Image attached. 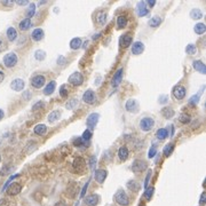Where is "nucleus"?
I'll list each match as a JSON object with an SVG mask.
<instances>
[{
	"label": "nucleus",
	"instance_id": "ea45409f",
	"mask_svg": "<svg viewBox=\"0 0 206 206\" xmlns=\"http://www.w3.org/2000/svg\"><path fill=\"white\" fill-rule=\"evenodd\" d=\"M35 14H36V5H35V3H30V5H29V9H28V12H26L28 19L32 17Z\"/></svg>",
	"mask_w": 206,
	"mask_h": 206
},
{
	"label": "nucleus",
	"instance_id": "9b49d317",
	"mask_svg": "<svg viewBox=\"0 0 206 206\" xmlns=\"http://www.w3.org/2000/svg\"><path fill=\"white\" fill-rule=\"evenodd\" d=\"M82 101L87 104H93L95 102V93L92 89H87L82 95Z\"/></svg>",
	"mask_w": 206,
	"mask_h": 206
},
{
	"label": "nucleus",
	"instance_id": "1a4fd4ad",
	"mask_svg": "<svg viewBox=\"0 0 206 206\" xmlns=\"http://www.w3.org/2000/svg\"><path fill=\"white\" fill-rule=\"evenodd\" d=\"M146 168H147V163L144 162V160H141V159L134 160L133 164H132V171L135 172V173L144 171Z\"/></svg>",
	"mask_w": 206,
	"mask_h": 206
},
{
	"label": "nucleus",
	"instance_id": "6e6552de",
	"mask_svg": "<svg viewBox=\"0 0 206 206\" xmlns=\"http://www.w3.org/2000/svg\"><path fill=\"white\" fill-rule=\"evenodd\" d=\"M98 114H91L86 119V125L88 127V130H94V127L96 126V124L98 121Z\"/></svg>",
	"mask_w": 206,
	"mask_h": 206
},
{
	"label": "nucleus",
	"instance_id": "de8ad7c7",
	"mask_svg": "<svg viewBox=\"0 0 206 206\" xmlns=\"http://www.w3.org/2000/svg\"><path fill=\"white\" fill-rule=\"evenodd\" d=\"M68 89H67V86L65 85H62L60 87V95L62 96V97H67L68 96Z\"/></svg>",
	"mask_w": 206,
	"mask_h": 206
},
{
	"label": "nucleus",
	"instance_id": "a19ab883",
	"mask_svg": "<svg viewBox=\"0 0 206 206\" xmlns=\"http://www.w3.org/2000/svg\"><path fill=\"white\" fill-rule=\"evenodd\" d=\"M179 120L181 121L182 124H188L191 121V118L189 114H180V117H179Z\"/></svg>",
	"mask_w": 206,
	"mask_h": 206
},
{
	"label": "nucleus",
	"instance_id": "4468645a",
	"mask_svg": "<svg viewBox=\"0 0 206 206\" xmlns=\"http://www.w3.org/2000/svg\"><path fill=\"white\" fill-rule=\"evenodd\" d=\"M136 13L140 17H143V16H147L149 14V9L147 8V3L144 1H140L136 5Z\"/></svg>",
	"mask_w": 206,
	"mask_h": 206
},
{
	"label": "nucleus",
	"instance_id": "c85d7f7f",
	"mask_svg": "<svg viewBox=\"0 0 206 206\" xmlns=\"http://www.w3.org/2000/svg\"><path fill=\"white\" fill-rule=\"evenodd\" d=\"M81 44H82V41L80 38H73L70 41V48L73 49V51H76V49L81 47Z\"/></svg>",
	"mask_w": 206,
	"mask_h": 206
},
{
	"label": "nucleus",
	"instance_id": "e433bc0d",
	"mask_svg": "<svg viewBox=\"0 0 206 206\" xmlns=\"http://www.w3.org/2000/svg\"><path fill=\"white\" fill-rule=\"evenodd\" d=\"M190 17L192 19H199L203 17V13L200 9H192L190 13Z\"/></svg>",
	"mask_w": 206,
	"mask_h": 206
},
{
	"label": "nucleus",
	"instance_id": "6e6d98bb",
	"mask_svg": "<svg viewBox=\"0 0 206 206\" xmlns=\"http://www.w3.org/2000/svg\"><path fill=\"white\" fill-rule=\"evenodd\" d=\"M205 202H206V193L205 192H203L202 195H200V199H199V203L203 205V204H205Z\"/></svg>",
	"mask_w": 206,
	"mask_h": 206
},
{
	"label": "nucleus",
	"instance_id": "aec40b11",
	"mask_svg": "<svg viewBox=\"0 0 206 206\" xmlns=\"http://www.w3.org/2000/svg\"><path fill=\"white\" fill-rule=\"evenodd\" d=\"M44 36H45L44 30H42V29H40V28H37V29H35V30L32 31L31 38L33 39L35 41H40L41 39L44 38Z\"/></svg>",
	"mask_w": 206,
	"mask_h": 206
},
{
	"label": "nucleus",
	"instance_id": "473e14b6",
	"mask_svg": "<svg viewBox=\"0 0 206 206\" xmlns=\"http://www.w3.org/2000/svg\"><path fill=\"white\" fill-rule=\"evenodd\" d=\"M173 150H174V144H173V143H167V144L165 146L164 150H163L164 156L165 157H170V155H172Z\"/></svg>",
	"mask_w": 206,
	"mask_h": 206
},
{
	"label": "nucleus",
	"instance_id": "13d9d810",
	"mask_svg": "<svg viewBox=\"0 0 206 206\" xmlns=\"http://www.w3.org/2000/svg\"><path fill=\"white\" fill-rule=\"evenodd\" d=\"M1 3H3V5H5V6H10V5H13V1H12V0H3Z\"/></svg>",
	"mask_w": 206,
	"mask_h": 206
},
{
	"label": "nucleus",
	"instance_id": "4d7b16f0",
	"mask_svg": "<svg viewBox=\"0 0 206 206\" xmlns=\"http://www.w3.org/2000/svg\"><path fill=\"white\" fill-rule=\"evenodd\" d=\"M16 3L19 5V6H25V5H28V3H29V1H28V0H17Z\"/></svg>",
	"mask_w": 206,
	"mask_h": 206
},
{
	"label": "nucleus",
	"instance_id": "680f3d73",
	"mask_svg": "<svg viewBox=\"0 0 206 206\" xmlns=\"http://www.w3.org/2000/svg\"><path fill=\"white\" fill-rule=\"evenodd\" d=\"M54 206H67V204L64 203V202H57Z\"/></svg>",
	"mask_w": 206,
	"mask_h": 206
},
{
	"label": "nucleus",
	"instance_id": "3c124183",
	"mask_svg": "<svg viewBox=\"0 0 206 206\" xmlns=\"http://www.w3.org/2000/svg\"><path fill=\"white\" fill-rule=\"evenodd\" d=\"M151 174H152V172H151V170H149L148 171V173H147V176H146V180H144V188H148V184H149V181H150V178H151Z\"/></svg>",
	"mask_w": 206,
	"mask_h": 206
},
{
	"label": "nucleus",
	"instance_id": "5fc2aeb1",
	"mask_svg": "<svg viewBox=\"0 0 206 206\" xmlns=\"http://www.w3.org/2000/svg\"><path fill=\"white\" fill-rule=\"evenodd\" d=\"M88 184H89V181H87V183L84 186V188H82L81 190V193H80V198H84L86 195V190H87V188H88Z\"/></svg>",
	"mask_w": 206,
	"mask_h": 206
},
{
	"label": "nucleus",
	"instance_id": "20e7f679",
	"mask_svg": "<svg viewBox=\"0 0 206 206\" xmlns=\"http://www.w3.org/2000/svg\"><path fill=\"white\" fill-rule=\"evenodd\" d=\"M69 84H71L72 86H80L82 85V82H84V77L80 72H73L71 76L69 77V79H68Z\"/></svg>",
	"mask_w": 206,
	"mask_h": 206
},
{
	"label": "nucleus",
	"instance_id": "49530a36",
	"mask_svg": "<svg viewBox=\"0 0 206 206\" xmlns=\"http://www.w3.org/2000/svg\"><path fill=\"white\" fill-rule=\"evenodd\" d=\"M44 108H45V103L42 101H39L32 107V111H38V110H40V109H44Z\"/></svg>",
	"mask_w": 206,
	"mask_h": 206
},
{
	"label": "nucleus",
	"instance_id": "a878e982",
	"mask_svg": "<svg viewBox=\"0 0 206 206\" xmlns=\"http://www.w3.org/2000/svg\"><path fill=\"white\" fill-rule=\"evenodd\" d=\"M7 38H8V40L9 41H14L16 40V38H17V31H16V29L13 28V26H10V28L7 29Z\"/></svg>",
	"mask_w": 206,
	"mask_h": 206
},
{
	"label": "nucleus",
	"instance_id": "0e129e2a",
	"mask_svg": "<svg viewBox=\"0 0 206 206\" xmlns=\"http://www.w3.org/2000/svg\"><path fill=\"white\" fill-rule=\"evenodd\" d=\"M3 116H5V114H3V111L0 109V120H1V119L3 118Z\"/></svg>",
	"mask_w": 206,
	"mask_h": 206
},
{
	"label": "nucleus",
	"instance_id": "f257e3e1",
	"mask_svg": "<svg viewBox=\"0 0 206 206\" xmlns=\"http://www.w3.org/2000/svg\"><path fill=\"white\" fill-rule=\"evenodd\" d=\"M114 200H116V203L119 204L121 206H127L130 204V198L127 196V193L123 190V189H119V190L116 192L114 195Z\"/></svg>",
	"mask_w": 206,
	"mask_h": 206
},
{
	"label": "nucleus",
	"instance_id": "09e8293b",
	"mask_svg": "<svg viewBox=\"0 0 206 206\" xmlns=\"http://www.w3.org/2000/svg\"><path fill=\"white\" fill-rule=\"evenodd\" d=\"M88 165H89V168H91V170H93V168L95 167V165H96V157L95 156H92V157L89 158Z\"/></svg>",
	"mask_w": 206,
	"mask_h": 206
},
{
	"label": "nucleus",
	"instance_id": "c9c22d12",
	"mask_svg": "<svg viewBox=\"0 0 206 206\" xmlns=\"http://www.w3.org/2000/svg\"><path fill=\"white\" fill-rule=\"evenodd\" d=\"M127 188H128L130 190H132V191H137L140 189V184L137 183L136 181L131 180V181L127 182Z\"/></svg>",
	"mask_w": 206,
	"mask_h": 206
},
{
	"label": "nucleus",
	"instance_id": "0eeeda50",
	"mask_svg": "<svg viewBox=\"0 0 206 206\" xmlns=\"http://www.w3.org/2000/svg\"><path fill=\"white\" fill-rule=\"evenodd\" d=\"M186 94H187V91H186V87H183V86H175L174 89H173V95L176 100H183L186 97Z\"/></svg>",
	"mask_w": 206,
	"mask_h": 206
},
{
	"label": "nucleus",
	"instance_id": "72a5a7b5",
	"mask_svg": "<svg viewBox=\"0 0 206 206\" xmlns=\"http://www.w3.org/2000/svg\"><path fill=\"white\" fill-rule=\"evenodd\" d=\"M167 135H168V132L166 128H159L157 131V133H156V136H157L158 140H165L167 137Z\"/></svg>",
	"mask_w": 206,
	"mask_h": 206
},
{
	"label": "nucleus",
	"instance_id": "5701e85b",
	"mask_svg": "<svg viewBox=\"0 0 206 206\" xmlns=\"http://www.w3.org/2000/svg\"><path fill=\"white\" fill-rule=\"evenodd\" d=\"M61 111L60 110H54V111H52L51 114H48V121L49 123H52V124H54V123H56L58 119H60V117H61Z\"/></svg>",
	"mask_w": 206,
	"mask_h": 206
},
{
	"label": "nucleus",
	"instance_id": "f3484780",
	"mask_svg": "<svg viewBox=\"0 0 206 206\" xmlns=\"http://www.w3.org/2000/svg\"><path fill=\"white\" fill-rule=\"evenodd\" d=\"M107 19H108V13H107V12H103V10L98 12L95 16V21L98 25H104L105 22H107Z\"/></svg>",
	"mask_w": 206,
	"mask_h": 206
},
{
	"label": "nucleus",
	"instance_id": "b1692460",
	"mask_svg": "<svg viewBox=\"0 0 206 206\" xmlns=\"http://www.w3.org/2000/svg\"><path fill=\"white\" fill-rule=\"evenodd\" d=\"M192 65H193V69L196 70V71L203 73V75L206 73V65L202 62V61H195L192 63Z\"/></svg>",
	"mask_w": 206,
	"mask_h": 206
},
{
	"label": "nucleus",
	"instance_id": "f03ea898",
	"mask_svg": "<svg viewBox=\"0 0 206 206\" xmlns=\"http://www.w3.org/2000/svg\"><path fill=\"white\" fill-rule=\"evenodd\" d=\"M17 61H19V57H17L16 53H8V54H6L3 56V64L7 68L15 67Z\"/></svg>",
	"mask_w": 206,
	"mask_h": 206
},
{
	"label": "nucleus",
	"instance_id": "864d4df0",
	"mask_svg": "<svg viewBox=\"0 0 206 206\" xmlns=\"http://www.w3.org/2000/svg\"><path fill=\"white\" fill-rule=\"evenodd\" d=\"M0 206H13V203L12 202H9L8 199H1L0 200Z\"/></svg>",
	"mask_w": 206,
	"mask_h": 206
},
{
	"label": "nucleus",
	"instance_id": "37998d69",
	"mask_svg": "<svg viewBox=\"0 0 206 206\" xmlns=\"http://www.w3.org/2000/svg\"><path fill=\"white\" fill-rule=\"evenodd\" d=\"M77 104H78V100H77V98H71V100L68 102L67 104H65V108L69 109V110H71V109L75 108Z\"/></svg>",
	"mask_w": 206,
	"mask_h": 206
},
{
	"label": "nucleus",
	"instance_id": "4be33fe9",
	"mask_svg": "<svg viewBox=\"0 0 206 206\" xmlns=\"http://www.w3.org/2000/svg\"><path fill=\"white\" fill-rule=\"evenodd\" d=\"M128 155H130V151H128V148L125 146L120 147L119 150H118V157L120 160H126L128 158Z\"/></svg>",
	"mask_w": 206,
	"mask_h": 206
},
{
	"label": "nucleus",
	"instance_id": "a211bd4d",
	"mask_svg": "<svg viewBox=\"0 0 206 206\" xmlns=\"http://www.w3.org/2000/svg\"><path fill=\"white\" fill-rule=\"evenodd\" d=\"M107 175H108V172L105 171V170H96L94 178H95V180L97 181L98 183H103L105 178H107Z\"/></svg>",
	"mask_w": 206,
	"mask_h": 206
},
{
	"label": "nucleus",
	"instance_id": "423d86ee",
	"mask_svg": "<svg viewBox=\"0 0 206 206\" xmlns=\"http://www.w3.org/2000/svg\"><path fill=\"white\" fill-rule=\"evenodd\" d=\"M72 166H73V168H75V171L80 173V172L84 171L86 167L85 159L82 158V157H77V158H75V160H73Z\"/></svg>",
	"mask_w": 206,
	"mask_h": 206
},
{
	"label": "nucleus",
	"instance_id": "58836bf2",
	"mask_svg": "<svg viewBox=\"0 0 206 206\" xmlns=\"http://www.w3.org/2000/svg\"><path fill=\"white\" fill-rule=\"evenodd\" d=\"M35 57L36 60L38 61H44L46 58V53L44 51H41V49H38V51L35 53Z\"/></svg>",
	"mask_w": 206,
	"mask_h": 206
},
{
	"label": "nucleus",
	"instance_id": "bf43d9fd",
	"mask_svg": "<svg viewBox=\"0 0 206 206\" xmlns=\"http://www.w3.org/2000/svg\"><path fill=\"white\" fill-rule=\"evenodd\" d=\"M159 102L160 103H166L167 102V96H160L159 97Z\"/></svg>",
	"mask_w": 206,
	"mask_h": 206
},
{
	"label": "nucleus",
	"instance_id": "9d476101",
	"mask_svg": "<svg viewBox=\"0 0 206 206\" xmlns=\"http://www.w3.org/2000/svg\"><path fill=\"white\" fill-rule=\"evenodd\" d=\"M125 109H126L128 112H137V110H139V103H137L136 100L130 98V100H127V102L125 103Z\"/></svg>",
	"mask_w": 206,
	"mask_h": 206
},
{
	"label": "nucleus",
	"instance_id": "39448f33",
	"mask_svg": "<svg viewBox=\"0 0 206 206\" xmlns=\"http://www.w3.org/2000/svg\"><path fill=\"white\" fill-rule=\"evenodd\" d=\"M45 84H46V78L42 75H38V76H35L33 78H31V85L37 89L44 87Z\"/></svg>",
	"mask_w": 206,
	"mask_h": 206
},
{
	"label": "nucleus",
	"instance_id": "ddd939ff",
	"mask_svg": "<svg viewBox=\"0 0 206 206\" xmlns=\"http://www.w3.org/2000/svg\"><path fill=\"white\" fill-rule=\"evenodd\" d=\"M21 190H22V186L19 183H17V182H14V183H12L9 187H8L7 193H8L9 196H16V195H19V193L21 192Z\"/></svg>",
	"mask_w": 206,
	"mask_h": 206
},
{
	"label": "nucleus",
	"instance_id": "e2e57ef3",
	"mask_svg": "<svg viewBox=\"0 0 206 206\" xmlns=\"http://www.w3.org/2000/svg\"><path fill=\"white\" fill-rule=\"evenodd\" d=\"M63 62H64V58H63V57H62V56L58 57V60H57V63H58V64H62Z\"/></svg>",
	"mask_w": 206,
	"mask_h": 206
},
{
	"label": "nucleus",
	"instance_id": "603ef678",
	"mask_svg": "<svg viewBox=\"0 0 206 206\" xmlns=\"http://www.w3.org/2000/svg\"><path fill=\"white\" fill-rule=\"evenodd\" d=\"M73 144H75V147H84L85 146V143H84V141L81 140V137H78V139L75 140V141H73Z\"/></svg>",
	"mask_w": 206,
	"mask_h": 206
},
{
	"label": "nucleus",
	"instance_id": "2eb2a0df",
	"mask_svg": "<svg viewBox=\"0 0 206 206\" xmlns=\"http://www.w3.org/2000/svg\"><path fill=\"white\" fill-rule=\"evenodd\" d=\"M123 73H124V70L121 68L116 71V73L114 75V78H112V81H111L114 87H118V86L120 85L121 79H123Z\"/></svg>",
	"mask_w": 206,
	"mask_h": 206
},
{
	"label": "nucleus",
	"instance_id": "f704fd0d",
	"mask_svg": "<svg viewBox=\"0 0 206 206\" xmlns=\"http://www.w3.org/2000/svg\"><path fill=\"white\" fill-rule=\"evenodd\" d=\"M206 31V26L204 23H197L196 25H195V32H196L197 35H203L205 33Z\"/></svg>",
	"mask_w": 206,
	"mask_h": 206
},
{
	"label": "nucleus",
	"instance_id": "a18cd8bd",
	"mask_svg": "<svg viewBox=\"0 0 206 206\" xmlns=\"http://www.w3.org/2000/svg\"><path fill=\"white\" fill-rule=\"evenodd\" d=\"M153 188H147V190H146V192H144V197H146V199L147 200H150L151 199V197H152V195H153Z\"/></svg>",
	"mask_w": 206,
	"mask_h": 206
},
{
	"label": "nucleus",
	"instance_id": "79ce46f5",
	"mask_svg": "<svg viewBox=\"0 0 206 206\" xmlns=\"http://www.w3.org/2000/svg\"><path fill=\"white\" fill-rule=\"evenodd\" d=\"M200 96H202V92L198 93V94H196V95L191 96V97L189 98V103H190V104H192V105H193V104H197V103L199 102Z\"/></svg>",
	"mask_w": 206,
	"mask_h": 206
},
{
	"label": "nucleus",
	"instance_id": "bb28decb",
	"mask_svg": "<svg viewBox=\"0 0 206 206\" xmlns=\"http://www.w3.org/2000/svg\"><path fill=\"white\" fill-rule=\"evenodd\" d=\"M132 40H133V38H132V36L131 35L123 36V37H121V40H120L121 47H124V48L130 47L131 44H132Z\"/></svg>",
	"mask_w": 206,
	"mask_h": 206
},
{
	"label": "nucleus",
	"instance_id": "052dcab7",
	"mask_svg": "<svg viewBox=\"0 0 206 206\" xmlns=\"http://www.w3.org/2000/svg\"><path fill=\"white\" fill-rule=\"evenodd\" d=\"M148 5L149 7H153L156 5V0H148Z\"/></svg>",
	"mask_w": 206,
	"mask_h": 206
},
{
	"label": "nucleus",
	"instance_id": "2f4dec72",
	"mask_svg": "<svg viewBox=\"0 0 206 206\" xmlns=\"http://www.w3.org/2000/svg\"><path fill=\"white\" fill-rule=\"evenodd\" d=\"M162 114H163V116H164L166 119H170V118H172L173 116L175 114V112H174V110L172 108H164L162 110Z\"/></svg>",
	"mask_w": 206,
	"mask_h": 206
},
{
	"label": "nucleus",
	"instance_id": "69168bd1",
	"mask_svg": "<svg viewBox=\"0 0 206 206\" xmlns=\"http://www.w3.org/2000/svg\"><path fill=\"white\" fill-rule=\"evenodd\" d=\"M3 72H1V71H0V82L3 81Z\"/></svg>",
	"mask_w": 206,
	"mask_h": 206
},
{
	"label": "nucleus",
	"instance_id": "412c9836",
	"mask_svg": "<svg viewBox=\"0 0 206 206\" xmlns=\"http://www.w3.org/2000/svg\"><path fill=\"white\" fill-rule=\"evenodd\" d=\"M33 132H35V134H37V135L42 136V135H45V134L47 133V126L44 125V124H38L37 126H35Z\"/></svg>",
	"mask_w": 206,
	"mask_h": 206
},
{
	"label": "nucleus",
	"instance_id": "393cba45",
	"mask_svg": "<svg viewBox=\"0 0 206 206\" xmlns=\"http://www.w3.org/2000/svg\"><path fill=\"white\" fill-rule=\"evenodd\" d=\"M55 87H56V82H55L54 80H52V81L48 82L47 86L45 87L44 94L45 95H51V94H53V92L55 91Z\"/></svg>",
	"mask_w": 206,
	"mask_h": 206
},
{
	"label": "nucleus",
	"instance_id": "4c0bfd02",
	"mask_svg": "<svg viewBox=\"0 0 206 206\" xmlns=\"http://www.w3.org/2000/svg\"><path fill=\"white\" fill-rule=\"evenodd\" d=\"M92 131L91 130H86L84 133H82V136H81V140L84 141V142H87V141H89V140L92 139Z\"/></svg>",
	"mask_w": 206,
	"mask_h": 206
},
{
	"label": "nucleus",
	"instance_id": "f8f14e48",
	"mask_svg": "<svg viewBox=\"0 0 206 206\" xmlns=\"http://www.w3.org/2000/svg\"><path fill=\"white\" fill-rule=\"evenodd\" d=\"M24 87H25V82L23 81L22 79H19V78L14 79L13 81L10 82V88L15 91V92H21V91L24 89Z\"/></svg>",
	"mask_w": 206,
	"mask_h": 206
},
{
	"label": "nucleus",
	"instance_id": "8fccbe9b",
	"mask_svg": "<svg viewBox=\"0 0 206 206\" xmlns=\"http://www.w3.org/2000/svg\"><path fill=\"white\" fill-rule=\"evenodd\" d=\"M156 153H157V147L152 146L151 148H150V150H149V153H148L149 158H153V157L156 156Z\"/></svg>",
	"mask_w": 206,
	"mask_h": 206
},
{
	"label": "nucleus",
	"instance_id": "cd10ccee",
	"mask_svg": "<svg viewBox=\"0 0 206 206\" xmlns=\"http://www.w3.org/2000/svg\"><path fill=\"white\" fill-rule=\"evenodd\" d=\"M19 29H21L22 31H26V30H29V29L31 28V19H22V21L19 22Z\"/></svg>",
	"mask_w": 206,
	"mask_h": 206
},
{
	"label": "nucleus",
	"instance_id": "338daca9",
	"mask_svg": "<svg viewBox=\"0 0 206 206\" xmlns=\"http://www.w3.org/2000/svg\"><path fill=\"white\" fill-rule=\"evenodd\" d=\"M0 162H1V156H0Z\"/></svg>",
	"mask_w": 206,
	"mask_h": 206
},
{
	"label": "nucleus",
	"instance_id": "7ed1b4c3",
	"mask_svg": "<svg viewBox=\"0 0 206 206\" xmlns=\"http://www.w3.org/2000/svg\"><path fill=\"white\" fill-rule=\"evenodd\" d=\"M155 126V120L153 118L150 117H144L140 120V128L143 131V132H149L152 130V127Z\"/></svg>",
	"mask_w": 206,
	"mask_h": 206
},
{
	"label": "nucleus",
	"instance_id": "c756f323",
	"mask_svg": "<svg viewBox=\"0 0 206 206\" xmlns=\"http://www.w3.org/2000/svg\"><path fill=\"white\" fill-rule=\"evenodd\" d=\"M127 25V17L125 15L118 16L117 19V28L118 29H124Z\"/></svg>",
	"mask_w": 206,
	"mask_h": 206
},
{
	"label": "nucleus",
	"instance_id": "dca6fc26",
	"mask_svg": "<svg viewBox=\"0 0 206 206\" xmlns=\"http://www.w3.org/2000/svg\"><path fill=\"white\" fill-rule=\"evenodd\" d=\"M143 52H144V45H143V42H141V41H135L133 44V46H132V54L140 55V54H142Z\"/></svg>",
	"mask_w": 206,
	"mask_h": 206
},
{
	"label": "nucleus",
	"instance_id": "c03bdc74",
	"mask_svg": "<svg viewBox=\"0 0 206 206\" xmlns=\"http://www.w3.org/2000/svg\"><path fill=\"white\" fill-rule=\"evenodd\" d=\"M196 51H197V47L193 44L188 45L187 48H186V52H187V54H190V55L195 54V53H196Z\"/></svg>",
	"mask_w": 206,
	"mask_h": 206
},
{
	"label": "nucleus",
	"instance_id": "6ab92c4d",
	"mask_svg": "<svg viewBox=\"0 0 206 206\" xmlns=\"http://www.w3.org/2000/svg\"><path fill=\"white\" fill-rule=\"evenodd\" d=\"M100 197L97 195H89L85 198V204L87 206H96L98 204Z\"/></svg>",
	"mask_w": 206,
	"mask_h": 206
},
{
	"label": "nucleus",
	"instance_id": "7c9ffc66",
	"mask_svg": "<svg viewBox=\"0 0 206 206\" xmlns=\"http://www.w3.org/2000/svg\"><path fill=\"white\" fill-rule=\"evenodd\" d=\"M162 22H163L162 17H159V16H153V17L149 21V25L151 26V28H157V26H159L162 24Z\"/></svg>",
	"mask_w": 206,
	"mask_h": 206
}]
</instances>
